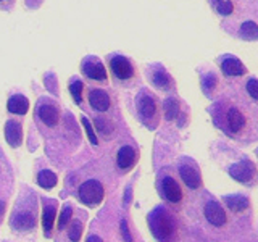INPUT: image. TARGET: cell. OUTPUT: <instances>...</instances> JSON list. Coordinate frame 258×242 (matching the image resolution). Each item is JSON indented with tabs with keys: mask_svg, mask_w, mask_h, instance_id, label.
I'll use <instances>...</instances> for the list:
<instances>
[{
	"mask_svg": "<svg viewBox=\"0 0 258 242\" xmlns=\"http://www.w3.org/2000/svg\"><path fill=\"white\" fill-rule=\"evenodd\" d=\"M215 118L220 126L231 136H244L253 126V116L247 110L245 105H242L232 99H226L218 102L215 107Z\"/></svg>",
	"mask_w": 258,
	"mask_h": 242,
	"instance_id": "cell-1",
	"label": "cell"
},
{
	"mask_svg": "<svg viewBox=\"0 0 258 242\" xmlns=\"http://www.w3.org/2000/svg\"><path fill=\"white\" fill-rule=\"evenodd\" d=\"M107 60L113 78L119 81V83H129V81H133L136 78L137 75L136 65L129 56L119 53H110L107 56Z\"/></svg>",
	"mask_w": 258,
	"mask_h": 242,
	"instance_id": "cell-2",
	"label": "cell"
},
{
	"mask_svg": "<svg viewBox=\"0 0 258 242\" xmlns=\"http://www.w3.org/2000/svg\"><path fill=\"white\" fill-rule=\"evenodd\" d=\"M81 73L89 79L94 81V83H107V70H105L103 63L100 58H97L94 55H89L81 63Z\"/></svg>",
	"mask_w": 258,
	"mask_h": 242,
	"instance_id": "cell-3",
	"label": "cell"
},
{
	"mask_svg": "<svg viewBox=\"0 0 258 242\" xmlns=\"http://www.w3.org/2000/svg\"><path fill=\"white\" fill-rule=\"evenodd\" d=\"M103 194H105V191H103L102 183L95 181V179H89L79 188V199L83 204H86L89 207L99 205L103 200Z\"/></svg>",
	"mask_w": 258,
	"mask_h": 242,
	"instance_id": "cell-4",
	"label": "cell"
},
{
	"mask_svg": "<svg viewBox=\"0 0 258 242\" xmlns=\"http://www.w3.org/2000/svg\"><path fill=\"white\" fill-rule=\"evenodd\" d=\"M137 113L144 123H153L158 116V102L149 92H142L137 99Z\"/></svg>",
	"mask_w": 258,
	"mask_h": 242,
	"instance_id": "cell-5",
	"label": "cell"
},
{
	"mask_svg": "<svg viewBox=\"0 0 258 242\" xmlns=\"http://www.w3.org/2000/svg\"><path fill=\"white\" fill-rule=\"evenodd\" d=\"M152 228H153V234H155L158 239L166 240L173 234L174 224L171 218H169V215H166L165 212H157L152 216Z\"/></svg>",
	"mask_w": 258,
	"mask_h": 242,
	"instance_id": "cell-6",
	"label": "cell"
},
{
	"mask_svg": "<svg viewBox=\"0 0 258 242\" xmlns=\"http://www.w3.org/2000/svg\"><path fill=\"white\" fill-rule=\"evenodd\" d=\"M149 79L160 91H169V89L174 87V81L171 75L161 65H152V67H149Z\"/></svg>",
	"mask_w": 258,
	"mask_h": 242,
	"instance_id": "cell-7",
	"label": "cell"
},
{
	"mask_svg": "<svg viewBox=\"0 0 258 242\" xmlns=\"http://www.w3.org/2000/svg\"><path fill=\"white\" fill-rule=\"evenodd\" d=\"M218 63H220L223 75L228 78H239V76L247 75L245 65L234 55H223L221 58L218 60Z\"/></svg>",
	"mask_w": 258,
	"mask_h": 242,
	"instance_id": "cell-8",
	"label": "cell"
},
{
	"mask_svg": "<svg viewBox=\"0 0 258 242\" xmlns=\"http://www.w3.org/2000/svg\"><path fill=\"white\" fill-rule=\"evenodd\" d=\"M87 100H89V105L95 110V111H108L110 107H111V99H110V94L107 91H103V89H91L87 94Z\"/></svg>",
	"mask_w": 258,
	"mask_h": 242,
	"instance_id": "cell-9",
	"label": "cell"
},
{
	"mask_svg": "<svg viewBox=\"0 0 258 242\" xmlns=\"http://www.w3.org/2000/svg\"><path fill=\"white\" fill-rule=\"evenodd\" d=\"M232 18V16H231ZM236 20V26H234L232 32L237 34L239 37L245 39V40H256L258 39V23L255 20Z\"/></svg>",
	"mask_w": 258,
	"mask_h": 242,
	"instance_id": "cell-10",
	"label": "cell"
},
{
	"mask_svg": "<svg viewBox=\"0 0 258 242\" xmlns=\"http://www.w3.org/2000/svg\"><path fill=\"white\" fill-rule=\"evenodd\" d=\"M37 116L45 126L53 128V126L58 125L60 111H58V108H56V105H53L50 102H42L37 107Z\"/></svg>",
	"mask_w": 258,
	"mask_h": 242,
	"instance_id": "cell-11",
	"label": "cell"
},
{
	"mask_svg": "<svg viewBox=\"0 0 258 242\" xmlns=\"http://www.w3.org/2000/svg\"><path fill=\"white\" fill-rule=\"evenodd\" d=\"M229 174H231L236 181L248 183V181L255 176V165L252 163V161H248V160L239 161V163L232 165V166L229 168Z\"/></svg>",
	"mask_w": 258,
	"mask_h": 242,
	"instance_id": "cell-12",
	"label": "cell"
},
{
	"mask_svg": "<svg viewBox=\"0 0 258 242\" xmlns=\"http://www.w3.org/2000/svg\"><path fill=\"white\" fill-rule=\"evenodd\" d=\"M5 139L12 147H20L23 142V129L18 121L10 119L5 125Z\"/></svg>",
	"mask_w": 258,
	"mask_h": 242,
	"instance_id": "cell-13",
	"label": "cell"
},
{
	"mask_svg": "<svg viewBox=\"0 0 258 242\" xmlns=\"http://www.w3.org/2000/svg\"><path fill=\"white\" fill-rule=\"evenodd\" d=\"M205 218L208 223H212L213 226H223L226 223V213L220 204L216 202H208L205 205Z\"/></svg>",
	"mask_w": 258,
	"mask_h": 242,
	"instance_id": "cell-14",
	"label": "cell"
},
{
	"mask_svg": "<svg viewBox=\"0 0 258 242\" xmlns=\"http://www.w3.org/2000/svg\"><path fill=\"white\" fill-rule=\"evenodd\" d=\"M208 4L221 18H231L236 13V5H234L232 0H208Z\"/></svg>",
	"mask_w": 258,
	"mask_h": 242,
	"instance_id": "cell-15",
	"label": "cell"
},
{
	"mask_svg": "<svg viewBox=\"0 0 258 242\" xmlns=\"http://www.w3.org/2000/svg\"><path fill=\"white\" fill-rule=\"evenodd\" d=\"M7 108L13 115H24L28 110H29V102L24 95L21 94H15L12 95L10 99L7 102Z\"/></svg>",
	"mask_w": 258,
	"mask_h": 242,
	"instance_id": "cell-16",
	"label": "cell"
},
{
	"mask_svg": "<svg viewBox=\"0 0 258 242\" xmlns=\"http://www.w3.org/2000/svg\"><path fill=\"white\" fill-rule=\"evenodd\" d=\"M161 188H163V194L165 197L173 202V204H176V202H179L182 199V192H181V188L179 184H177L173 177H165L163 179V184H161Z\"/></svg>",
	"mask_w": 258,
	"mask_h": 242,
	"instance_id": "cell-17",
	"label": "cell"
},
{
	"mask_svg": "<svg viewBox=\"0 0 258 242\" xmlns=\"http://www.w3.org/2000/svg\"><path fill=\"white\" fill-rule=\"evenodd\" d=\"M136 158H137V153L133 147H129V145H124V147H121L119 152H118V157H116V161H118V166L121 169H129L133 168V165L136 163Z\"/></svg>",
	"mask_w": 258,
	"mask_h": 242,
	"instance_id": "cell-18",
	"label": "cell"
},
{
	"mask_svg": "<svg viewBox=\"0 0 258 242\" xmlns=\"http://www.w3.org/2000/svg\"><path fill=\"white\" fill-rule=\"evenodd\" d=\"M179 174L182 177V181L185 183V186H189L190 189H197L200 188L202 184V179H200V174L197 169H194L192 166L189 165H182L179 168Z\"/></svg>",
	"mask_w": 258,
	"mask_h": 242,
	"instance_id": "cell-19",
	"label": "cell"
},
{
	"mask_svg": "<svg viewBox=\"0 0 258 242\" xmlns=\"http://www.w3.org/2000/svg\"><path fill=\"white\" fill-rule=\"evenodd\" d=\"M56 183H58V179H56V174L52 173L50 169H42V171L37 174V184L40 186V188H44V189L55 188Z\"/></svg>",
	"mask_w": 258,
	"mask_h": 242,
	"instance_id": "cell-20",
	"label": "cell"
},
{
	"mask_svg": "<svg viewBox=\"0 0 258 242\" xmlns=\"http://www.w3.org/2000/svg\"><path fill=\"white\" fill-rule=\"evenodd\" d=\"M55 216H56L55 205H47V207L44 208V213H42V226H44L45 236H50V231H52V228H53Z\"/></svg>",
	"mask_w": 258,
	"mask_h": 242,
	"instance_id": "cell-21",
	"label": "cell"
},
{
	"mask_svg": "<svg viewBox=\"0 0 258 242\" xmlns=\"http://www.w3.org/2000/svg\"><path fill=\"white\" fill-rule=\"evenodd\" d=\"M226 204L228 207L232 210V212H242V210H245L247 205H248V200L244 197V196H229L226 197Z\"/></svg>",
	"mask_w": 258,
	"mask_h": 242,
	"instance_id": "cell-22",
	"label": "cell"
},
{
	"mask_svg": "<svg viewBox=\"0 0 258 242\" xmlns=\"http://www.w3.org/2000/svg\"><path fill=\"white\" fill-rule=\"evenodd\" d=\"M70 92L73 95V99H75V102L78 105H81V102H83V92H84V84H83V81H79V79H73L71 83H70Z\"/></svg>",
	"mask_w": 258,
	"mask_h": 242,
	"instance_id": "cell-23",
	"label": "cell"
},
{
	"mask_svg": "<svg viewBox=\"0 0 258 242\" xmlns=\"http://www.w3.org/2000/svg\"><path fill=\"white\" fill-rule=\"evenodd\" d=\"M163 108H165L166 119H174L179 115V102H177V99H166Z\"/></svg>",
	"mask_w": 258,
	"mask_h": 242,
	"instance_id": "cell-24",
	"label": "cell"
},
{
	"mask_svg": "<svg viewBox=\"0 0 258 242\" xmlns=\"http://www.w3.org/2000/svg\"><path fill=\"white\" fill-rule=\"evenodd\" d=\"M15 228H18V229H31L32 226H34V218H32L29 213L26 215H18L15 218Z\"/></svg>",
	"mask_w": 258,
	"mask_h": 242,
	"instance_id": "cell-25",
	"label": "cell"
},
{
	"mask_svg": "<svg viewBox=\"0 0 258 242\" xmlns=\"http://www.w3.org/2000/svg\"><path fill=\"white\" fill-rule=\"evenodd\" d=\"M245 92L248 94V97L252 100L258 102V79L256 78H248L245 81Z\"/></svg>",
	"mask_w": 258,
	"mask_h": 242,
	"instance_id": "cell-26",
	"label": "cell"
},
{
	"mask_svg": "<svg viewBox=\"0 0 258 242\" xmlns=\"http://www.w3.org/2000/svg\"><path fill=\"white\" fill-rule=\"evenodd\" d=\"M81 234H83V224L81 221L75 220L71 224H70V231H68V237L73 240V242H78L81 239Z\"/></svg>",
	"mask_w": 258,
	"mask_h": 242,
	"instance_id": "cell-27",
	"label": "cell"
},
{
	"mask_svg": "<svg viewBox=\"0 0 258 242\" xmlns=\"http://www.w3.org/2000/svg\"><path fill=\"white\" fill-rule=\"evenodd\" d=\"M202 86H204V91H205L207 94H210V91H213V89L218 86L216 75H213V73H208L207 76L202 78Z\"/></svg>",
	"mask_w": 258,
	"mask_h": 242,
	"instance_id": "cell-28",
	"label": "cell"
},
{
	"mask_svg": "<svg viewBox=\"0 0 258 242\" xmlns=\"http://www.w3.org/2000/svg\"><path fill=\"white\" fill-rule=\"evenodd\" d=\"M71 216H73V208L70 205H64V208L61 210V213H60V218H58V229H63L64 226L68 224V221L71 220Z\"/></svg>",
	"mask_w": 258,
	"mask_h": 242,
	"instance_id": "cell-29",
	"label": "cell"
},
{
	"mask_svg": "<svg viewBox=\"0 0 258 242\" xmlns=\"http://www.w3.org/2000/svg\"><path fill=\"white\" fill-rule=\"evenodd\" d=\"M83 126H84V129H86V133H87V137H89V141H91V144L92 145H97L99 144V141H97V136H95V133H94V129H92V125H91V121H89L86 116H83Z\"/></svg>",
	"mask_w": 258,
	"mask_h": 242,
	"instance_id": "cell-30",
	"label": "cell"
},
{
	"mask_svg": "<svg viewBox=\"0 0 258 242\" xmlns=\"http://www.w3.org/2000/svg\"><path fill=\"white\" fill-rule=\"evenodd\" d=\"M95 128L99 129L102 134H110L111 133V125L108 119L105 118H97L95 119Z\"/></svg>",
	"mask_w": 258,
	"mask_h": 242,
	"instance_id": "cell-31",
	"label": "cell"
},
{
	"mask_svg": "<svg viewBox=\"0 0 258 242\" xmlns=\"http://www.w3.org/2000/svg\"><path fill=\"white\" fill-rule=\"evenodd\" d=\"M121 236H123L124 242H133L131 232H129V229H127V224H126V221H121Z\"/></svg>",
	"mask_w": 258,
	"mask_h": 242,
	"instance_id": "cell-32",
	"label": "cell"
},
{
	"mask_svg": "<svg viewBox=\"0 0 258 242\" xmlns=\"http://www.w3.org/2000/svg\"><path fill=\"white\" fill-rule=\"evenodd\" d=\"M15 4H16V0H0V10L10 12V10H13Z\"/></svg>",
	"mask_w": 258,
	"mask_h": 242,
	"instance_id": "cell-33",
	"label": "cell"
},
{
	"mask_svg": "<svg viewBox=\"0 0 258 242\" xmlns=\"http://www.w3.org/2000/svg\"><path fill=\"white\" fill-rule=\"evenodd\" d=\"M86 242H103L99 236H89Z\"/></svg>",
	"mask_w": 258,
	"mask_h": 242,
	"instance_id": "cell-34",
	"label": "cell"
},
{
	"mask_svg": "<svg viewBox=\"0 0 258 242\" xmlns=\"http://www.w3.org/2000/svg\"><path fill=\"white\" fill-rule=\"evenodd\" d=\"M4 210H5V205H4V202H2V200H0V215H2V213H4Z\"/></svg>",
	"mask_w": 258,
	"mask_h": 242,
	"instance_id": "cell-35",
	"label": "cell"
}]
</instances>
